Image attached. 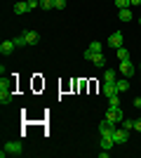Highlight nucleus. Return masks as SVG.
Listing matches in <instances>:
<instances>
[{"label": "nucleus", "mask_w": 141, "mask_h": 158, "mask_svg": "<svg viewBox=\"0 0 141 158\" xmlns=\"http://www.w3.org/2000/svg\"><path fill=\"white\" fill-rule=\"evenodd\" d=\"M21 151H24L21 142H5L2 151H0V158H5V156H21Z\"/></svg>", "instance_id": "1"}, {"label": "nucleus", "mask_w": 141, "mask_h": 158, "mask_svg": "<svg viewBox=\"0 0 141 158\" xmlns=\"http://www.w3.org/2000/svg\"><path fill=\"white\" fill-rule=\"evenodd\" d=\"M104 118H108L111 123H115V125H118V123H122V120H125V116H122V109H120V106H108V111H106V116H104Z\"/></svg>", "instance_id": "2"}, {"label": "nucleus", "mask_w": 141, "mask_h": 158, "mask_svg": "<svg viewBox=\"0 0 141 158\" xmlns=\"http://www.w3.org/2000/svg\"><path fill=\"white\" fill-rule=\"evenodd\" d=\"M82 57H85V59H89V61H92L94 66H99V69H104V66H106V57H104V54H101V52L92 54V52H89V50H85V54H82Z\"/></svg>", "instance_id": "3"}, {"label": "nucleus", "mask_w": 141, "mask_h": 158, "mask_svg": "<svg viewBox=\"0 0 141 158\" xmlns=\"http://www.w3.org/2000/svg\"><path fill=\"white\" fill-rule=\"evenodd\" d=\"M113 142H115V146H118V144H127V142H129V130H125V127L118 130V127H115V130H113Z\"/></svg>", "instance_id": "4"}, {"label": "nucleus", "mask_w": 141, "mask_h": 158, "mask_svg": "<svg viewBox=\"0 0 141 158\" xmlns=\"http://www.w3.org/2000/svg\"><path fill=\"white\" fill-rule=\"evenodd\" d=\"M118 73L120 76H125V78H132L136 73V66L132 64V61H120V69H118Z\"/></svg>", "instance_id": "5"}, {"label": "nucleus", "mask_w": 141, "mask_h": 158, "mask_svg": "<svg viewBox=\"0 0 141 158\" xmlns=\"http://www.w3.org/2000/svg\"><path fill=\"white\" fill-rule=\"evenodd\" d=\"M122 40H125V35H122L120 31H115L108 35V47H113V50H118V47H122Z\"/></svg>", "instance_id": "6"}, {"label": "nucleus", "mask_w": 141, "mask_h": 158, "mask_svg": "<svg viewBox=\"0 0 141 158\" xmlns=\"http://www.w3.org/2000/svg\"><path fill=\"white\" fill-rule=\"evenodd\" d=\"M113 146H115L113 135H99V149H106V151H111Z\"/></svg>", "instance_id": "7"}, {"label": "nucleus", "mask_w": 141, "mask_h": 158, "mask_svg": "<svg viewBox=\"0 0 141 158\" xmlns=\"http://www.w3.org/2000/svg\"><path fill=\"white\" fill-rule=\"evenodd\" d=\"M113 130H115V123H111L108 118H104L99 123V135H113Z\"/></svg>", "instance_id": "8"}, {"label": "nucleus", "mask_w": 141, "mask_h": 158, "mask_svg": "<svg viewBox=\"0 0 141 158\" xmlns=\"http://www.w3.org/2000/svg\"><path fill=\"white\" fill-rule=\"evenodd\" d=\"M21 35L26 38L28 45H38V43H40V35H38V31H24Z\"/></svg>", "instance_id": "9"}, {"label": "nucleus", "mask_w": 141, "mask_h": 158, "mask_svg": "<svg viewBox=\"0 0 141 158\" xmlns=\"http://www.w3.org/2000/svg\"><path fill=\"white\" fill-rule=\"evenodd\" d=\"M12 12H14V14H26V12H31V7H28V0H21V2H14Z\"/></svg>", "instance_id": "10"}, {"label": "nucleus", "mask_w": 141, "mask_h": 158, "mask_svg": "<svg viewBox=\"0 0 141 158\" xmlns=\"http://www.w3.org/2000/svg\"><path fill=\"white\" fill-rule=\"evenodd\" d=\"M14 50H17V45H14V40H5V43L0 45V54H2V57H7V54H12Z\"/></svg>", "instance_id": "11"}, {"label": "nucleus", "mask_w": 141, "mask_h": 158, "mask_svg": "<svg viewBox=\"0 0 141 158\" xmlns=\"http://www.w3.org/2000/svg\"><path fill=\"white\" fill-rule=\"evenodd\" d=\"M118 17H120V21H132L134 12H132V7H125V10H118Z\"/></svg>", "instance_id": "12"}, {"label": "nucleus", "mask_w": 141, "mask_h": 158, "mask_svg": "<svg viewBox=\"0 0 141 158\" xmlns=\"http://www.w3.org/2000/svg\"><path fill=\"white\" fill-rule=\"evenodd\" d=\"M101 92L106 94V97H113V94H118V87H115V83H104V85H101Z\"/></svg>", "instance_id": "13"}, {"label": "nucleus", "mask_w": 141, "mask_h": 158, "mask_svg": "<svg viewBox=\"0 0 141 158\" xmlns=\"http://www.w3.org/2000/svg\"><path fill=\"white\" fill-rule=\"evenodd\" d=\"M115 87H118V92H127L129 90V78H118L115 80Z\"/></svg>", "instance_id": "14"}, {"label": "nucleus", "mask_w": 141, "mask_h": 158, "mask_svg": "<svg viewBox=\"0 0 141 158\" xmlns=\"http://www.w3.org/2000/svg\"><path fill=\"white\" fill-rule=\"evenodd\" d=\"M115 80H118V71L106 69V71H104V83H115Z\"/></svg>", "instance_id": "15"}, {"label": "nucleus", "mask_w": 141, "mask_h": 158, "mask_svg": "<svg viewBox=\"0 0 141 158\" xmlns=\"http://www.w3.org/2000/svg\"><path fill=\"white\" fill-rule=\"evenodd\" d=\"M87 50H89L92 54H96V52H101V50H104V45H101L99 40H94V43H89V47H87Z\"/></svg>", "instance_id": "16"}, {"label": "nucleus", "mask_w": 141, "mask_h": 158, "mask_svg": "<svg viewBox=\"0 0 141 158\" xmlns=\"http://www.w3.org/2000/svg\"><path fill=\"white\" fill-rule=\"evenodd\" d=\"M118 59L120 61H129V52L125 50V47H118Z\"/></svg>", "instance_id": "17"}, {"label": "nucleus", "mask_w": 141, "mask_h": 158, "mask_svg": "<svg viewBox=\"0 0 141 158\" xmlns=\"http://www.w3.org/2000/svg\"><path fill=\"white\" fill-rule=\"evenodd\" d=\"M42 10H54V0H40Z\"/></svg>", "instance_id": "18"}, {"label": "nucleus", "mask_w": 141, "mask_h": 158, "mask_svg": "<svg viewBox=\"0 0 141 158\" xmlns=\"http://www.w3.org/2000/svg\"><path fill=\"white\" fill-rule=\"evenodd\" d=\"M115 7H118V10H125V7H132V5H129V0H115Z\"/></svg>", "instance_id": "19"}, {"label": "nucleus", "mask_w": 141, "mask_h": 158, "mask_svg": "<svg viewBox=\"0 0 141 158\" xmlns=\"http://www.w3.org/2000/svg\"><path fill=\"white\" fill-rule=\"evenodd\" d=\"M14 45H17V47H26L28 43H26V38H24V35H19V38H14Z\"/></svg>", "instance_id": "20"}, {"label": "nucleus", "mask_w": 141, "mask_h": 158, "mask_svg": "<svg viewBox=\"0 0 141 158\" xmlns=\"http://www.w3.org/2000/svg\"><path fill=\"white\" fill-rule=\"evenodd\" d=\"M108 106H120V97H118V94L108 97Z\"/></svg>", "instance_id": "21"}, {"label": "nucleus", "mask_w": 141, "mask_h": 158, "mask_svg": "<svg viewBox=\"0 0 141 158\" xmlns=\"http://www.w3.org/2000/svg\"><path fill=\"white\" fill-rule=\"evenodd\" d=\"M54 10H66V0H54Z\"/></svg>", "instance_id": "22"}, {"label": "nucleus", "mask_w": 141, "mask_h": 158, "mask_svg": "<svg viewBox=\"0 0 141 158\" xmlns=\"http://www.w3.org/2000/svg\"><path fill=\"white\" fill-rule=\"evenodd\" d=\"M122 127H125V130H134V120H122Z\"/></svg>", "instance_id": "23"}, {"label": "nucleus", "mask_w": 141, "mask_h": 158, "mask_svg": "<svg viewBox=\"0 0 141 158\" xmlns=\"http://www.w3.org/2000/svg\"><path fill=\"white\" fill-rule=\"evenodd\" d=\"M28 7H31V10H38V7H40V0H28Z\"/></svg>", "instance_id": "24"}, {"label": "nucleus", "mask_w": 141, "mask_h": 158, "mask_svg": "<svg viewBox=\"0 0 141 158\" xmlns=\"http://www.w3.org/2000/svg\"><path fill=\"white\" fill-rule=\"evenodd\" d=\"M134 130H136V132H141V118H136V120H134Z\"/></svg>", "instance_id": "25"}, {"label": "nucleus", "mask_w": 141, "mask_h": 158, "mask_svg": "<svg viewBox=\"0 0 141 158\" xmlns=\"http://www.w3.org/2000/svg\"><path fill=\"white\" fill-rule=\"evenodd\" d=\"M134 109H139V111H141V97L134 99Z\"/></svg>", "instance_id": "26"}, {"label": "nucleus", "mask_w": 141, "mask_h": 158, "mask_svg": "<svg viewBox=\"0 0 141 158\" xmlns=\"http://www.w3.org/2000/svg\"><path fill=\"white\" fill-rule=\"evenodd\" d=\"M129 5H132V7H139V5H141V0H129Z\"/></svg>", "instance_id": "27"}, {"label": "nucleus", "mask_w": 141, "mask_h": 158, "mask_svg": "<svg viewBox=\"0 0 141 158\" xmlns=\"http://www.w3.org/2000/svg\"><path fill=\"white\" fill-rule=\"evenodd\" d=\"M139 24H141V17H139Z\"/></svg>", "instance_id": "28"}, {"label": "nucleus", "mask_w": 141, "mask_h": 158, "mask_svg": "<svg viewBox=\"0 0 141 158\" xmlns=\"http://www.w3.org/2000/svg\"><path fill=\"white\" fill-rule=\"evenodd\" d=\"M139 69H141V64H139Z\"/></svg>", "instance_id": "29"}]
</instances>
